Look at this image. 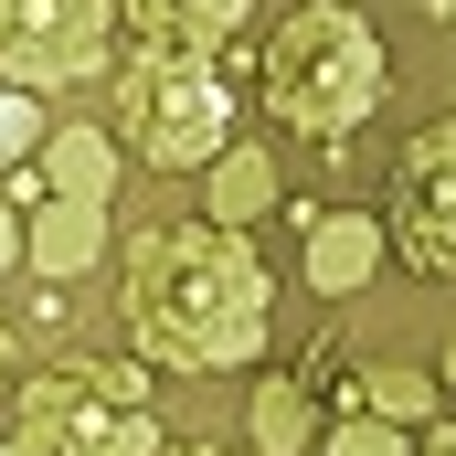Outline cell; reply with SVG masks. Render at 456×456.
I'll return each mask as SVG.
<instances>
[{"instance_id": "277c9868", "label": "cell", "mask_w": 456, "mask_h": 456, "mask_svg": "<svg viewBox=\"0 0 456 456\" xmlns=\"http://www.w3.org/2000/svg\"><path fill=\"white\" fill-rule=\"evenodd\" d=\"M21 446H53V456H159V436H149V371H138V361L43 371V382L21 393Z\"/></svg>"}, {"instance_id": "e0dca14e", "label": "cell", "mask_w": 456, "mask_h": 456, "mask_svg": "<svg viewBox=\"0 0 456 456\" xmlns=\"http://www.w3.org/2000/svg\"><path fill=\"white\" fill-rule=\"evenodd\" d=\"M425 456H456V436H446V414H436V425H425Z\"/></svg>"}, {"instance_id": "7c38bea8", "label": "cell", "mask_w": 456, "mask_h": 456, "mask_svg": "<svg viewBox=\"0 0 456 456\" xmlns=\"http://www.w3.org/2000/svg\"><path fill=\"white\" fill-rule=\"evenodd\" d=\"M361 403H371L382 425H436V382L403 371V361H371V371H361Z\"/></svg>"}, {"instance_id": "3957f363", "label": "cell", "mask_w": 456, "mask_h": 456, "mask_svg": "<svg viewBox=\"0 0 456 456\" xmlns=\"http://www.w3.org/2000/svg\"><path fill=\"white\" fill-rule=\"evenodd\" d=\"M224 127H233V96L213 64L191 53H138L117 75V138L159 170H213L224 159Z\"/></svg>"}, {"instance_id": "4fadbf2b", "label": "cell", "mask_w": 456, "mask_h": 456, "mask_svg": "<svg viewBox=\"0 0 456 456\" xmlns=\"http://www.w3.org/2000/svg\"><path fill=\"white\" fill-rule=\"evenodd\" d=\"M308 446V382H255V456Z\"/></svg>"}, {"instance_id": "ba28073f", "label": "cell", "mask_w": 456, "mask_h": 456, "mask_svg": "<svg viewBox=\"0 0 456 456\" xmlns=\"http://www.w3.org/2000/svg\"><path fill=\"white\" fill-rule=\"evenodd\" d=\"M127 21H138V43L149 53H213L233 21H244V0H127Z\"/></svg>"}, {"instance_id": "7a4b0ae2", "label": "cell", "mask_w": 456, "mask_h": 456, "mask_svg": "<svg viewBox=\"0 0 456 456\" xmlns=\"http://www.w3.org/2000/svg\"><path fill=\"white\" fill-rule=\"evenodd\" d=\"M265 107L287 127H308V138H350L382 107V43H371V21L340 11V0L287 11L276 43H265Z\"/></svg>"}, {"instance_id": "9a60e30c", "label": "cell", "mask_w": 456, "mask_h": 456, "mask_svg": "<svg viewBox=\"0 0 456 456\" xmlns=\"http://www.w3.org/2000/svg\"><path fill=\"white\" fill-rule=\"evenodd\" d=\"M330 456H403V425L361 414V425H340V436H330Z\"/></svg>"}, {"instance_id": "8fae6325", "label": "cell", "mask_w": 456, "mask_h": 456, "mask_svg": "<svg viewBox=\"0 0 456 456\" xmlns=\"http://www.w3.org/2000/svg\"><path fill=\"white\" fill-rule=\"evenodd\" d=\"M43 159H53V191H64V202H107L117 191V149L96 138V127H53Z\"/></svg>"}, {"instance_id": "5b68a950", "label": "cell", "mask_w": 456, "mask_h": 456, "mask_svg": "<svg viewBox=\"0 0 456 456\" xmlns=\"http://www.w3.org/2000/svg\"><path fill=\"white\" fill-rule=\"evenodd\" d=\"M107 53V0H0V75L21 96L96 75Z\"/></svg>"}, {"instance_id": "2e32d148", "label": "cell", "mask_w": 456, "mask_h": 456, "mask_svg": "<svg viewBox=\"0 0 456 456\" xmlns=\"http://www.w3.org/2000/svg\"><path fill=\"white\" fill-rule=\"evenodd\" d=\"M11 361H21V330H11V319H0V382H11Z\"/></svg>"}, {"instance_id": "52a82bcc", "label": "cell", "mask_w": 456, "mask_h": 456, "mask_svg": "<svg viewBox=\"0 0 456 456\" xmlns=\"http://www.w3.org/2000/svg\"><path fill=\"white\" fill-rule=\"evenodd\" d=\"M371 265H382V224H361V213H308V287H319V297H350Z\"/></svg>"}, {"instance_id": "ac0fdd59", "label": "cell", "mask_w": 456, "mask_h": 456, "mask_svg": "<svg viewBox=\"0 0 456 456\" xmlns=\"http://www.w3.org/2000/svg\"><path fill=\"white\" fill-rule=\"evenodd\" d=\"M11 255H21V224H11V213H0V265H11Z\"/></svg>"}, {"instance_id": "5bb4252c", "label": "cell", "mask_w": 456, "mask_h": 456, "mask_svg": "<svg viewBox=\"0 0 456 456\" xmlns=\"http://www.w3.org/2000/svg\"><path fill=\"white\" fill-rule=\"evenodd\" d=\"M21 149H43V117L21 86H0V159H21Z\"/></svg>"}, {"instance_id": "d6986e66", "label": "cell", "mask_w": 456, "mask_h": 456, "mask_svg": "<svg viewBox=\"0 0 456 456\" xmlns=\"http://www.w3.org/2000/svg\"><path fill=\"white\" fill-rule=\"evenodd\" d=\"M181 456H233V446H181Z\"/></svg>"}, {"instance_id": "ffe728a7", "label": "cell", "mask_w": 456, "mask_h": 456, "mask_svg": "<svg viewBox=\"0 0 456 456\" xmlns=\"http://www.w3.org/2000/svg\"><path fill=\"white\" fill-rule=\"evenodd\" d=\"M0 456H21V446H0Z\"/></svg>"}, {"instance_id": "6da1fadb", "label": "cell", "mask_w": 456, "mask_h": 456, "mask_svg": "<svg viewBox=\"0 0 456 456\" xmlns=\"http://www.w3.org/2000/svg\"><path fill=\"white\" fill-rule=\"evenodd\" d=\"M265 308H276V287H265L255 244L224 233V224H159L127 255V340L149 361H170V371H233V361H255Z\"/></svg>"}, {"instance_id": "9c48e42d", "label": "cell", "mask_w": 456, "mask_h": 456, "mask_svg": "<svg viewBox=\"0 0 456 456\" xmlns=\"http://www.w3.org/2000/svg\"><path fill=\"white\" fill-rule=\"evenodd\" d=\"M21 255H32L43 276H86V265L107 255V202H64V191H53L43 224L21 233Z\"/></svg>"}, {"instance_id": "30bf717a", "label": "cell", "mask_w": 456, "mask_h": 456, "mask_svg": "<svg viewBox=\"0 0 456 456\" xmlns=\"http://www.w3.org/2000/svg\"><path fill=\"white\" fill-rule=\"evenodd\" d=\"M255 213H276V159L265 149H224L213 159V191H202V224H255Z\"/></svg>"}, {"instance_id": "8992f818", "label": "cell", "mask_w": 456, "mask_h": 456, "mask_svg": "<svg viewBox=\"0 0 456 456\" xmlns=\"http://www.w3.org/2000/svg\"><path fill=\"white\" fill-rule=\"evenodd\" d=\"M393 233H403V255H414L425 276L456 265V127L446 117H436V127L403 149V170H393Z\"/></svg>"}]
</instances>
